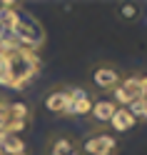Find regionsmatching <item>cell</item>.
Instances as JSON below:
<instances>
[{
    "instance_id": "9",
    "label": "cell",
    "mask_w": 147,
    "mask_h": 155,
    "mask_svg": "<svg viewBox=\"0 0 147 155\" xmlns=\"http://www.w3.org/2000/svg\"><path fill=\"white\" fill-rule=\"evenodd\" d=\"M92 93L82 88V85H75V88H70V108H67L65 118H87L92 110Z\"/></svg>"
},
{
    "instance_id": "4",
    "label": "cell",
    "mask_w": 147,
    "mask_h": 155,
    "mask_svg": "<svg viewBox=\"0 0 147 155\" xmlns=\"http://www.w3.org/2000/svg\"><path fill=\"white\" fill-rule=\"evenodd\" d=\"M112 95V103L117 105V108H130L132 103H137L140 98H145V80L140 75H122V80H120V85L110 93Z\"/></svg>"
},
{
    "instance_id": "11",
    "label": "cell",
    "mask_w": 147,
    "mask_h": 155,
    "mask_svg": "<svg viewBox=\"0 0 147 155\" xmlns=\"http://www.w3.org/2000/svg\"><path fill=\"white\" fill-rule=\"evenodd\" d=\"M107 125H110V128H112L117 135H125V133H130L135 125H137V120H135V115L127 110V108H117Z\"/></svg>"
},
{
    "instance_id": "13",
    "label": "cell",
    "mask_w": 147,
    "mask_h": 155,
    "mask_svg": "<svg viewBox=\"0 0 147 155\" xmlns=\"http://www.w3.org/2000/svg\"><path fill=\"white\" fill-rule=\"evenodd\" d=\"M117 18L130 23V20H137V18H140V10H137V5H132V3H122L117 8Z\"/></svg>"
},
{
    "instance_id": "2",
    "label": "cell",
    "mask_w": 147,
    "mask_h": 155,
    "mask_svg": "<svg viewBox=\"0 0 147 155\" xmlns=\"http://www.w3.org/2000/svg\"><path fill=\"white\" fill-rule=\"evenodd\" d=\"M0 45H15V48H25V50H37V48L45 45V28L35 15H30L23 5H18L13 28L8 33L5 43H0Z\"/></svg>"
},
{
    "instance_id": "10",
    "label": "cell",
    "mask_w": 147,
    "mask_h": 155,
    "mask_svg": "<svg viewBox=\"0 0 147 155\" xmlns=\"http://www.w3.org/2000/svg\"><path fill=\"white\" fill-rule=\"evenodd\" d=\"M115 110H117V105L110 100V98H102V100H95L92 103V110H90V118L95 125H107L110 123V118L115 115Z\"/></svg>"
},
{
    "instance_id": "7",
    "label": "cell",
    "mask_w": 147,
    "mask_h": 155,
    "mask_svg": "<svg viewBox=\"0 0 147 155\" xmlns=\"http://www.w3.org/2000/svg\"><path fill=\"white\" fill-rule=\"evenodd\" d=\"M43 108L55 118H65L67 108H70V88L67 85H53L50 90H45Z\"/></svg>"
},
{
    "instance_id": "8",
    "label": "cell",
    "mask_w": 147,
    "mask_h": 155,
    "mask_svg": "<svg viewBox=\"0 0 147 155\" xmlns=\"http://www.w3.org/2000/svg\"><path fill=\"white\" fill-rule=\"evenodd\" d=\"M43 155H82L80 153V140L72 138L70 133H53L45 140Z\"/></svg>"
},
{
    "instance_id": "1",
    "label": "cell",
    "mask_w": 147,
    "mask_h": 155,
    "mask_svg": "<svg viewBox=\"0 0 147 155\" xmlns=\"http://www.w3.org/2000/svg\"><path fill=\"white\" fill-rule=\"evenodd\" d=\"M40 70V60L33 50L15 45H0V85L25 88Z\"/></svg>"
},
{
    "instance_id": "3",
    "label": "cell",
    "mask_w": 147,
    "mask_h": 155,
    "mask_svg": "<svg viewBox=\"0 0 147 155\" xmlns=\"http://www.w3.org/2000/svg\"><path fill=\"white\" fill-rule=\"evenodd\" d=\"M80 153L82 155H117L120 153V143L107 130H92L80 143Z\"/></svg>"
},
{
    "instance_id": "5",
    "label": "cell",
    "mask_w": 147,
    "mask_h": 155,
    "mask_svg": "<svg viewBox=\"0 0 147 155\" xmlns=\"http://www.w3.org/2000/svg\"><path fill=\"white\" fill-rule=\"evenodd\" d=\"M120 80H122L120 68H115L110 63H97L90 70V83H92V88L100 90V93H112L117 85H120Z\"/></svg>"
},
{
    "instance_id": "6",
    "label": "cell",
    "mask_w": 147,
    "mask_h": 155,
    "mask_svg": "<svg viewBox=\"0 0 147 155\" xmlns=\"http://www.w3.org/2000/svg\"><path fill=\"white\" fill-rule=\"evenodd\" d=\"M30 123H33V108H30V103L13 100V103H10V110H8L5 133H8V135H20L23 130L30 128Z\"/></svg>"
},
{
    "instance_id": "12",
    "label": "cell",
    "mask_w": 147,
    "mask_h": 155,
    "mask_svg": "<svg viewBox=\"0 0 147 155\" xmlns=\"http://www.w3.org/2000/svg\"><path fill=\"white\" fill-rule=\"evenodd\" d=\"M0 148H3L5 155H23V153H25V143H23L20 135H8V133H3V135H0Z\"/></svg>"
},
{
    "instance_id": "14",
    "label": "cell",
    "mask_w": 147,
    "mask_h": 155,
    "mask_svg": "<svg viewBox=\"0 0 147 155\" xmlns=\"http://www.w3.org/2000/svg\"><path fill=\"white\" fill-rule=\"evenodd\" d=\"M8 110H10V100L0 98V133H5V125H8Z\"/></svg>"
}]
</instances>
